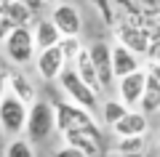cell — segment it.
I'll return each instance as SVG.
<instances>
[{"label":"cell","instance_id":"1","mask_svg":"<svg viewBox=\"0 0 160 157\" xmlns=\"http://www.w3.org/2000/svg\"><path fill=\"white\" fill-rule=\"evenodd\" d=\"M56 130V109H53L51 101L38 99L35 104H29V115H27V139L32 144H40V141H48L51 133Z\"/></svg>","mask_w":160,"mask_h":157},{"label":"cell","instance_id":"2","mask_svg":"<svg viewBox=\"0 0 160 157\" xmlns=\"http://www.w3.org/2000/svg\"><path fill=\"white\" fill-rule=\"evenodd\" d=\"M3 53L11 64L24 67V64H32L38 56V45H35V35L32 27H13L8 32V37L3 40Z\"/></svg>","mask_w":160,"mask_h":157},{"label":"cell","instance_id":"3","mask_svg":"<svg viewBox=\"0 0 160 157\" xmlns=\"http://www.w3.org/2000/svg\"><path fill=\"white\" fill-rule=\"evenodd\" d=\"M56 83H59V88H62L64 93H67V99H69V101H75L78 107L88 109V112H93V115H96L99 109H102L99 93L91 88V85H86L83 80H80V75L75 72V67H72V64H69V67L62 72V77H59Z\"/></svg>","mask_w":160,"mask_h":157},{"label":"cell","instance_id":"4","mask_svg":"<svg viewBox=\"0 0 160 157\" xmlns=\"http://www.w3.org/2000/svg\"><path fill=\"white\" fill-rule=\"evenodd\" d=\"M56 130L67 133V130H99V123L93 112L78 107L75 101H56Z\"/></svg>","mask_w":160,"mask_h":157},{"label":"cell","instance_id":"5","mask_svg":"<svg viewBox=\"0 0 160 157\" xmlns=\"http://www.w3.org/2000/svg\"><path fill=\"white\" fill-rule=\"evenodd\" d=\"M27 115H29V104H24L13 93H6L0 99V128H3V133L11 136V139H16V136L24 133V128H27Z\"/></svg>","mask_w":160,"mask_h":157},{"label":"cell","instance_id":"6","mask_svg":"<svg viewBox=\"0 0 160 157\" xmlns=\"http://www.w3.org/2000/svg\"><path fill=\"white\" fill-rule=\"evenodd\" d=\"M67 67H69V61L64 59V53H62L59 45L46 48V51H38V56H35V69H38V75L46 80V83H56Z\"/></svg>","mask_w":160,"mask_h":157},{"label":"cell","instance_id":"7","mask_svg":"<svg viewBox=\"0 0 160 157\" xmlns=\"http://www.w3.org/2000/svg\"><path fill=\"white\" fill-rule=\"evenodd\" d=\"M115 85H118V99L123 101L128 109H133V107H139V101H142V96H144V88H147V72H144V69L131 72V75H126V77L115 80Z\"/></svg>","mask_w":160,"mask_h":157},{"label":"cell","instance_id":"8","mask_svg":"<svg viewBox=\"0 0 160 157\" xmlns=\"http://www.w3.org/2000/svg\"><path fill=\"white\" fill-rule=\"evenodd\" d=\"M115 37H118L120 45L131 48L133 53L139 56H147V48H149V37L139 24H131V22H120L115 24Z\"/></svg>","mask_w":160,"mask_h":157},{"label":"cell","instance_id":"9","mask_svg":"<svg viewBox=\"0 0 160 157\" xmlns=\"http://www.w3.org/2000/svg\"><path fill=\"white\" fill-rule=\"evenodd\" d=\"M88 53H91V61L99 72V80H102L104 88L115 83V72H112V45L104 43V40H96V43L88 45Z\"/></svg>","mask_w":160,"mask_h":157},{"label":"cell","instance_id":"10","mask_svg":"<svg viewBox=\"0 0 160 157\" xmlns=\"http://www.w3.org/2000/svg\"><path fill=\"white\" fill-rule=\"evenodd\" d=\"M51 22L59 27V32L64 35H80V29H83V16H80L78 6H72V3H59V6L51 8Z\"/></svg>","mask_w":160,"mask_h":157},{"label":"cell","instance_id":"11","mask_svg":"<svg viewBox=\"0 0 160 157\" xmlns=\"http://www.w3.org/2000/svg\"><path fill=\"white\" fill-rule=\"evenodd\" d=\"M64 144L75 146V149H80L86 157H96L99 152H102V130H67V133H62Z\"/></svg>","mask_w":160,"mask_h":157},{"label":"cell","instance_id":"12","mask_svg":"<svg viewBox=\"0 0 160 157\" xmlns=\"http://www.w3.org/2000/svg\"><path fill=\"white\" fill-rule=\"evenodd\" d=\"M139 69H142V56L133 53L131 48H126V45L115 43L112 45V72H115V80L126 77V75H131V72H139Z\"/></svg>","mask_w":160,"mask_h":157},{"label":"cell","instance_id":"13","mask_svg":"<svg viewBox=\"0 0 160 157\" xmlns=\"http://www.w3.org/2000/svg\"><path fill=\"white\" fill-rule=\"evenodd\" d=\"M149 115H144L142 109H128V115L123 120L112 125V133L118 139H126V136H144L149 130Z\"/></svg>","mask_w":160,"mask_h":157},{"label":"cell","instance_id":"14","mask_svg":"<svg viewBox=\"0 0 160 157\" xmlns=\"http://www.w3.org/2000/svg\"><path fill=\"white\" fill-rule=\"evenodd\" d=\"M32 35H35V45H38V51H46V48H53V45L62 43V32H59V27L51 22V16H40L38 22L32 24Z\"/></svg>","mask_w":160,"mask_h":157},{"label":"cell","instance_id":"15","mask_svg":"<svg viewBox=\"0 0 160 157\" xmlns=\"http://www.w3.org/2000/svg\"><path fill=\"white\" fill-rule=\"evenodd\" d=\"M72 67H75V72L80 75V80H83V83L91 85V88L96 91L99 96H102L104 85H102V80H99V72H96V67H93V61H91V53H88V48L80 51V56L72 61Z\"/></svg>","mask_w":160,"mask_h":157},{"label":"cell","instance_id":"16","mask_svg":"<svg viewBox=\"0 0 160 157\" xmlns=\"http://www.w3.org/2000/svg\"><path fill=\"white\" fill-rule=\"evenodd\" d=\"M6 85H8V93H13L16 99H22L24 104H35V101H38V91H35V85L29 83L27 75L8 72L6 75Z\"/></svg>","mask_w":160,"mask_h":157},{"label":"cell","instance_id":"17","mask_svg":"<svg viewBox=\"0 0 160 157\" xmlns=\"http://www.w3.org/2000/svg\"><path fill=\"white\" fill-rule=\"evenodd\" d=\"M3 16H6L13 27H32V24L40 19L35 11H29L27 6H22L19 0H13V3H8V6H3Z\"/></svg>","mask_w":160,"mask_h":157},{"label":"cell","instance_id":"18","mask_svg":"<svg viewBox=\"0 0 160 157\" xmlns=\"http://www.w3.org/2000/svg\"><path fill=\"white\" fill-rule=\"evenodd\" d=\"M139 109H142L144 115L160 112V80L152 77L149 72H147V88H144V96H142V101H139Z\"/></svg>","mask_w":160,"mask_h":157},{"label":"cell","instance_id":"19","mask_svg":"<svg viewBox=\"0 0 160 157\" xmlns=\"http://www.w3.org/2000/svg\"><path fill=\"white\" fill-rule=\"evenodd\" d=\"M99 115H102V123L107 125V128H112L118 120H123L128 115V107L123 104L120 99H107L102 104V109H99Z\"/></svg>","mask_w":160,"mask_h":157},{"label":"cell","instance_id":"20","mask_svg":"<svg viewBox=\"0 0 160 157\" xmlns=\"http://www.w3.org/2000/svg\"><path fill=\"white\" fill-rule=\"evenodd\" d=\"M115 149L123 157H142L144 152V136H126V139H118Z\"/></svg>","mask_w":160,"mask_h":157},{"label":"cell","instance_id":"21","mask_svg":"<svg viewBox=\"0 0 160 157\" xmlns=\"http://www.w3.org/2000/svg\"><path fill=\"white\" fill-rule=\"evenodd\" d=\"M6 157H35L32 141L24 139V136H16L6 144Z\"/></svg>","mask_w":160,"mask_h":157},{"label":"cell","instance_id":"22","mask_svg":"<svg viewBox=\"0 0 160 157\" xmlns=\"http://www.w3.org/2000/svg\"><path fill=\"white\" fill-rule=\"evenodd\" d=\"M59 48H62L64 59H67V61L72 64L75 59L80 56V51L86 48V45H83V40H80V35H64V37H62V43H59Z\"/></svg>","mask_w":160,"mask_h":157},{"label":"cell","instance_id":"23","mask_svg":"<svg viewBox=\"0 0 160 157\" xmlns=\"http://www.w3.org/2000/svg\"><path fill=\"white\" fill-rule=\"evenodd\" d=\"M142 29L147 32L149 43H152V40H160V11H144Z\"/></svg>","mask_w":160,"mask_h":157},{"label":"cell","instance_id":"24","mask_svg":"<svg viewBox=\"0 0 160 157\" xmlns=\"http://www.w3.org/2000/svg\"><path fill=\"white\" fill-rule=\"evenodd\" d=\"M53 157H86L80 149H75V146H69V144H64V146H59L56 152H53Z\"/></svg>","mask_w":160,"mask_h":157},{"label":"cell","instance_id":"25","mask_svg":"<svg viewBox=\"0 0 160 157\" xmlns=\"http://www.w3.org/2000/svg\"><path fill=\"white\" fill-rule=\"evenodd\" d=\"M147 59H149V61H155V64H160V40H152V43H149Z\"/></svg>","mask_w":160,"mask_h":157},{"label":"cell","instance_id":"26","mask_svg":"<svg viewBox=\"0 0 160 157\" xmlns=\"http://www.w3.org/2000/svg\"><path fill=\"white\" fill-rule=\"evenodd\" d=\"M19 3H22V6H27L29 11H35L38 16H40V11L46 8V0H19Z\"/></svg>","mask_w":160,"mask_h":157},{"label":"cell","instance_id":"27","mask_svg":"<svg viewBox=\"0 0 160 157\" xmlns=\"http://www.w3.org/2000/svg\"><path fill=\"white\" fill-rule=\"evenodd\" d=\"M11 29H13V24L8 22V19L3 16V13H0V43H3V40L8 37V32H11Z\"/></svg>","mask_w":160,"mask_h":157},{"label":"cell","instance_id":"28","mask_svg":"<svg viewBox=\"0 0 160 157\" xmlns=\"http://www.w3.org/2000/svg\"><path fill=\"white\" fill-rule=\"evenodd\" d=\"M6 93H8V85H6V72L0 69V99H3Z\"/></svg>","mask_w":160,"mask_h":157},{"label":"cell","instance_id":"29","mask_svg":"<svg viewBox=\"0 0 160 157\" xmlns=\"http://www.w3.org/2000/svg\"><path fill=\"white\" fill-rule=\"evenodd\" d=\"M149 75H152V77H158L160 80V64H155V61H149V69H147Z\"/></svg>","mask_w":160,"mask_h":157},{"label":"cell","instance_id":"30","mask_svg":"<svg viewBox=\"0 0 160 157\" xmlns=\"http://www.w3.org/2000/svg\"><path fill=\"white\" fill-rule=\"evenodd\" d=\"M59 3H64V0H46V6H59Z\"/></svg>","mask_w":160,"mask_h":157},{"label":"cell","instance_id":"31","mask_svg":"<svg viewBox=\"0 0 160 157\" xmlns=\"http://www.w3.org/2000/svg\"><path fill=\"white\" fill-rule=\"evenodd\" d=\"M8 3H13V0H0V6H8Z\"/></svg>","mask_w":160,"mask_h":157},{"label":"cell","instance_id":"32","mask_svg":"<svg viewBox=\"0 0 160 157\" xmlns=\"http://www.w3.org/2000/svg\"><path fill=\"white\" fill-rule=\"evenodd\" d=\"M0 13H3V6H0Z\"/></svg>","mask_w":160,"mask_h":157},{"label":"cell","instance_id":"33","mask_svg":"<svg viewBox=\"0 0 160 157\" xmlns=\"http://www.w3.org/2000/svg\"><path fill=\"white\" fill-rule=\"evenodd\" d=\"M158 149H160V141H158Z\"/></svg>","mask_w":160,"mask_h":157}]
</instances>
